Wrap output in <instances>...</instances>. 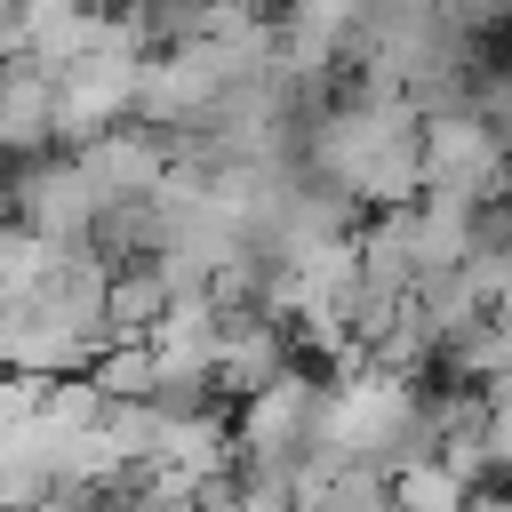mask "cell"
<instances>
[{"label":"cell","instance_id":"5b68a950","mask_svg":"<svg viewBox=\"0 0 512 512\" xmlns=\"http://www.w3.org/2000/svg\"><path fill=\"white\" fill-rule=\"evenodd\" d=\"M168 136L160 128H104L96 144H80V168H88V184L104 192V200H128V192H160V176H168Z\"/></svg>","mask_w":512,"mask_h":512},{"label":"cell","instance_id":"6da1fadb","mask_svg":"<svg viewBox=\"0 0 512 512\" xmlns=\"http://www.w3.org/2000/svg\"><path fill=\"white\" fill-rule=\"evenodd\" d=\"M424 192H464V200H512V144L464 104L424 120Z\"/></svg>","mask_w":512,"mask_h":512},{"label":"cell","instance_id":"30bf717a","mask_svg":"<svg viewBox=\"0 0 512 512\" xmlns=\"http://www.w3.org/2000/svg\"><path fill=\"white\" fill-rule=\"evenodd\" d=\"M432 416H440V456L480 488L496 472V448H488V392H432Z\"/></svg>","mask_w":512,"mask_h":512},{"label":"cell","instance_id":"52a82bcc","mask_svg":"<svg viewBox=\"0 0 512 512\" xmlns=\"http://www.w3.org/2000/svg\"><path fill=\"white\" fill-rule=\"evenodd\" d=\"M312 408H320V376H304V368H280L264 392H248L240 400V448H304V432H312Z\"/></svg>","mask_w":512,"mask_h":512},{"label":"cell","instance_id":"277c9868","mask_svg":"<svg viewBox=\"0 0 512 512\" xmlns=\"http://www.w3.org/2000/svg\"><path fill=\"white\" fill-rule=\"evenodd\" d=\"M56 144V72L32 56L0 64V160H32Z\"/></svg>","mask_w":512,"mask_h":512},{"label":"cell","instance_id":"ba28073f","mask_svg":"<svg viewBox=\"0 0 512 512\" xmlns=\"http://www.w3.org/2000/svg\"><path fill=\"white\" fill-rule=\"evenodd\" d=\"M352 192H360L368 208H408V200H424V128H400V136H384V144L360 160Z\"/></svg>","mask_w":512,"mask_h":512},{"label":"cell","instance_id":"3957f363","mask_svg":"<svg viewBox=\"0 0 512 512\" xmlns=\"http://www.w3.org/2000/svg\"><path fill=\"white\" fill-rule=\"evenodd\" d=\"M288 344H296V328H280V312H264V304H224L216 392H224V400H248V392H264L280 368H296V360H288Z\"/></svg>","mask_w":512,"mask_h":512},{"label":"cell","instance_id":"7c38bea8","mask_svg":"<svg viewBox=\"0 0 512 512\" xmlns=\"http://www.w3.org/2000/svg\"><path fill=\"white\" fill-rule=\"evenodd\" d=\"M392 496L400 512H472V480L448 464V456H416L392 472Z\"/></svg>","mask_w":512,"mask_h":512},{"label":"cell","instance_id":"5bb4252c","mask_svg":"<svg viewBox=\"0 0 512 512\" xmlns=\"http://www.w3.org/2000/svg\"><path fill=\"white\" fill-rule=\"evenodd\" d=\"M0 512H16V504H8V496H0Z\"/></svg>","mask_w":512,"mask_h":512},{"label":"cell","instance_id":"8fae6325","mask_svg":"<svg viewBox=\"0 0 512 512\" xmlns=\"http://www.w3.org/2000/svg\"><path fill=\"white\" fill-rule=\"evenodd\" d=\"M168 304H176V296H168L160 264H120V272H112V296H104V328H112V344L152 336V320H160Z\"/></svg>","mask_w":512,"mask_h":512},{"label":"cell","instance_id":"4fadbf2b","mask_svg":"<svg viewBox=\"0 0 512 512\" xmlns=\"http://www.w3.org/2000/svg\"><path fill=\"white\" fill-rule=\"evenodd\" d=\"M96 384H104L112 400H152V392H160V360H152V344H144V336L104 344V352H96Z\"/></svg>","mask_w":512,"mask_h":512},{"label":"cell","instance_id":"7a4b0ae2","mask_svg":"<svg viewBox=\"0 0 512 512\" xmlns=\"http://www.w3.org/2000/svg\"><path fill=\"white\" fill-rule=\"evenodd\" d=\"M8 208H16L24 224H40L48 240L80 248V240H96L104 192L88 184L80 152H32V160H16V168H8Z\"/></svg>","mask_w":512,"mask_h":512},{"label":"cell","instance_id":"9c48e42d","mask_svg":"<svg viewBox=\"0 0 512 512\" xmlns=\"http://www.w3.org/2000/svg\"><path fill=\"white\" fill-rule=\"evenodd\" d=\"M472 232H480V200L464 192H424L416 200V272H448L472 256Z\"/></svg>","mask_w":512,"mask_h":512},{"label":"cell","instance_id":"8992f818","mask_svg":"<svg viewBox=\"0 0 512 512\" xmlns=\"http://www.w3.org/2000/svg\"><path fill=\"white\" fill-rule=\"evenodd\" d=\"M152 360H160V384L168 376H208L216 384V352H224V304L216 296H176L160 320H152Z\"/></svg>","mask_w":512,"mask_h":512}]
</instances>
